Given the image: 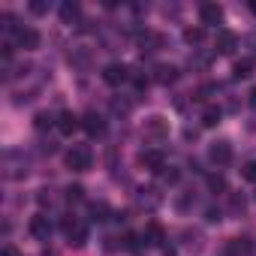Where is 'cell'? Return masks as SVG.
<instances>
[{
    "label": "cell",
    "mask_w": 256,
    "mask_h": 256,
    "mask_svg": "<svg viewBox=\"0 0 256 256\" xmlns=\"http://www.w3.org/2000/svg\"><path fill=\"white\" fill-rule=\"evenodd\" d=\"M90 163H94V151H90L88 145H72V148L66 151V166H70L72 172H88Z\"/></svg>",
    "instance_id": "1"
},
{
    "label": "cell",
    "mask_w": 256,
    "mask_h": 256,
    "mask_svg": "<svg viewBox=\"0 0 256 256\" xmlns=\"http://www.w3.org/2000/svg\"><path fill=\"white\" fill-rule=\"evenodd\" d=\"M64 232H66V238H70V244H76V247H84V241H88V229L76 220V217H66L64 220Z\"/></svg>",
    "instance_id": "2"
},
{
    "label": "cell",
    "mask_w": 256,
    "mask_h": 256,
    "mask_svg": "<svg viewBox=\"0 0 256 256\" xmlns=\"http://www.w3.org/2000/svg\"><path fill=\"white\" fill-rule=\"evenodd\" d=\"M126 78H130V70H126L124 64H108V66H102V82H106V84L118 88V84H124Z\"/></svg>",
    "instance_id": "3"
},
{
    "label": "cell",
    "mask_w": 256,
    "mask_h": 256,
    "mask_svg": "<svg viewBox=\"0 0 256 256\" xmlns=\"http://www.w3.org/2000/svg\"><path fill=\"white\" fill-rule=\"evenodd\" d=\"M208 160H211L214 166H229V163H232V145H229V142H214V145L208 148Z\"/></svg>",
    "instance_id": "4"
},
{
    "label": "cell",
    "mask_w": 256,
    "mask_h": 256,
    "mask_svg": "<svg viewBox=\"0 0 256 256\" xmlns=\"http://www.w3.org/2000/svg\"><path fill=\"white\" fill-rule=\"evenodd\" d=\"M145 136H154V139H163L166 133H169V120L163 118V114H151L148 120H145Z\"/></svg>",
    "instance_id": "5"
},
{
    "label": "cell",
    "mask_w": 256,
    "mask_h": 256,
    "mask_svg": "<svg viewBox=\"0 0 256 256\" xmlns=\"http://www.w3.org/2000/svg\"><path fill=\"white\" fill-rule=\"evenodd\" d=\"M139 163H142L145 169H151V172H163V169H166V157H163V151H157V148L142 151V154H139Z\"/></svg>",
    "instance_id": "6"
},
{
    "label": "cell",
    "mask_w": 256,
    "mask_h": 256,
    "mask_svg": "<svg viewBox=\"0 0 256 256\" xmlns=\"http://www.w3.org/2000/svg\"><path fill=\"white\" fill-rule=\"evenodd\" d=\"M199 18H202V24L217 28V24L223 22V10H220L217 4H199Z\"/></svg>",
    "instance_id": "7"
},
{
    "label": "cell",
    "mask_w": 256,
    "mask_h": 256,
    "mask_svg": "<svg viewBox=\"0 0 256 256\" xmlns=\"http://www.w3.org/2000/svg\"><path fill=\"white\" fill-rule=\"evenodd\" d=\"M16 42H18V48L34 52V48H40V34L34 28H18L16 30Z\"/></svg>",
    "instance_id": "8"
},
{
    "label": "cell",
    "mask_w": 256,
    "mask_h": 256,
    "mask_svg": "<svg viewBox=\"0 0 256 256\" xmlns=\"http://www.w3.org/2000/svg\"><path fill=\"white\" fill-rule=\"evenodd\" d=\"M82 126H84V133H88V136H102V133H106V120H102L96 112H84Z\"/></svg>",
    "instance_id": "9"
},
{
    "label": "cell",
    "mask_w": 256,
    "mask_h": 256,
    "mask_svg": "<svg viewBox=\"0 0 256 256\" xmlns=\"http://www.w3.org/2000/svg\"><path fill=\"white\" fill-rule=\"evenodd\" d=\"M30 235L40 238V241H48V235H52V220H48L46 214L30 217Z\"/></svg>",
    "instance_id": "10"
},
{
    "label": "cell",
    "mask_w": 256,
    "mask_h": 256,
    "mask_svg": "<svg viewBox=\"0 0 256 256\" xmlns=\"http://www.w3.org/2000/svg\"><path fill=\"white\" fill-rule=\"evenodd\" d=\"M78 126H82V118H78V114H72V112H60V114H58V130H60L64 136H72Z\"/></svg>",
    "instance_id": "11"
},
{
    "label": "cell",
    "mask_w": 256,
    "mask_h": 256,
    "mask_svg": "<svg viewBox=\"0 0 256 256\" xmlns=\"http://www.w3.org/2000/svg\"><path fill=\"white\" fill-rule=\"evenodd\" d=\"M214 46H217V52H220V54H232V52L238 48V36H235L232 30H217Z\"/></svg>",
    "instance_id": "12"
},
{
    "label": "cell",
    "mask_w": 256,
    "mask_h": 256,
    "mask_svg": "<svg viewBox=\"0 0 256 256\" xmlns=\"http://www.w3.org/2000/svg\"><path fill=\"white\" fill-rule=\"evenodd\" d=\"M136 199H139V205H142V208H148V211H154V208L163 202V196L157 193V187H142Z\"/></svg>",
    "instance_id": "13"
},
{
    "label": "cell",
    "mask_w": 256,
    "mask_h": 256,
    "mask_svg": "<svg viewBox=\"0 0 256 256\" xmlns=\"http://www.w3.org/2000/svg\"><path fill=\"white\" fill-rule=\"evenodd\" d=\"M58 16H60L64 24H76L78 16H82V10H78V4H72V0H64V4L58 6Z\"/></svg>",
    "instance_id": "14"
},
{
    "label": "cell",
    "mask_w": 256,
    "mask_h": 256,
    "mask_svg": "<svg viewBox=\"0 0 256 256\" xmlns=\"http://www.w3.org/2000/svg\"><path fill=\"white\" fill-rule=\"evenodd\" d=\"M154 72H157L154 78H157L160 84H175V82H178V66H172V64H160Z\"/></svg>",
    "instance_id": "15"
},
{
    "label": "cell",
    "mask_w": 256,
    "mask_h": 256,
    "mask_svg": "<svg viewBox=\"0 0 256 256\" xmlns=\"http://www.w3.org/2000/svg\"><path fill=\"white\" fill-rule=\"evenodd\" d=\"M253 66H256L253 58H241V60H235L232 76H235V78H247V76H253Z\"/></svg>",
    "instance_id": "16"
},
{
    "label": "cell",
    "mask_w": 256,
    "mask_h": 256,
    "mask_svg": "<svg viewBox=\"0 0 256 256\" xmlns=\"http://www.w3.org/2000/svg\"><path fill=\"white\" fill-rule=\"evenodd\" d=\"M34 126H36V130H52V126H58V118L48 114V112H40V114L34 118Z\"/></svg>",
    "instance_id": "17"
},
{
    "label": "cell",
    "mask_w": 256,
    "mask_h": 256,
    "mask_svg": "<svg viewBox=\"0 0 256 256\" xmlns=\"http://www.w3.org/2000/svg\"><path fill=\"white\" fill-rule=\"evenodd\" d=\"M220 118H223V112L211 106V108H205V112H202V126H217V124H220Z\"/></svg>",
    "instance_id": "18"
},
{
    "label": "cell",
    "mask_w": 256,
    "mask_h": 256,
    "mask_svg": "<svg viewBox=\"0 0 256 256\" xmlns=\"http://www.w3.org/2000/svg\"><path fill=\"white\" fill-rule=\"evenodd\" d=\"M202 40H205V30H202V28H187V30H184V42H187V46H199Z\"/></svg>",
    "instance_id": "19"
},
{
    "label": "cell",
    "mask_w": 256,
    "mask_h": 256,
    "mask_svg": "<svg viewBox=\"0 0 256 256\" xmlns=\"http://www.w3.org/2000/svg\"><path fill=\"white\" fill-rule=\"evenodd\" d=\"M157 175H160L163 181H169V184H175V181L181 178V175H178V169H172V166H169V169H163V172H157Z\"/></svg>",
    "instance_id": "20"
},
{
    "label": "cell",
    "mask_w": 256,
    "mask_h": 256,
    "mask_svg": "<svg viewBox=\"0 0 256 256\" xmlns=\"http://www.w3.org/2000/svg\"><path fill=\"white\" fill-rule=\"evenodd\" d=\"M208 187H211V190H226L223 175H208Z\"/></svg>",
    "instance_id": "21"
},
{
    "label": "cell",
    "mask_w": 256,
    "mask_h": 256,
    "mask_svg": "<svg viewBox=\"0 0 256 256\" xmlns=\"http://www.w3.org/2000/svg\"><path fill=\"white\" fill-rule=\"evenodd\" d=\"M241 172H244V178H247V181H256V160L244 163V169H241Z\"/></svg>",
    "instance_id": "22"
},
{
    "label": "cell",
    "mask_w": 256,
    "mask_h": 256,
    "mask_svg": "<svg viewBox=\"0 0 256 256\" xmlns=\"http://www.w3.org/2000/svg\"><path fill=\"white\" fill-rule=\"evenodd\" d=\"M82 196H84L82 187H70V190H66V199H70V202H82Z\"/></svg>",
    "instance_id": "23"
},
{
    "label": "cell",
    "mask_w": 256,
    "mask_h": 256,
    "mask_svg": "<svg viewBox=\"0 0 256 256\" xmlns=\"http://www.w3.org/2000/svg\"><path fill=\"white\" fill-rule=\"evenodd\" d=\"M205 220H208V223H220V220H223V217H220V208H208V211H205Z\"/></svg>",
    "instance_id": "24"
},
{
    "label": "cell",
    "mask_w": 256,
    "mask_h": 256,
    "mask_svg": "<svg viewBox=\"0 0 256 256\" xmlns=\"http://www.w3.org/2000/svg\"><path fill=\"white\" fill-rule=\"evenodd\" d=\"M106 211H108V208H106V205H102V202H100V205H94V208H90V214H94V220H106V217H102V214H106Z\"/></svg>",
    "instance_id": "25"
},
{
    "label": "cell",
    "mask_w": 256,
    "mask_h": 256,
    "mask_svg": "<svg viewBox=\"0 0 256 256\" xmlns=\"http://www.w3.org/2000/svg\"><path fill=\"white\" fill-rule=\"evenodd\" d=\"M30 12L42 16V12H48V6H46V4H40V0H34V4H30Z\"/></svg>",
    "instance_id": "26"
},
{
    "label": "cell",
    "mask_w": 256,
    "mask_h": 256,
    "mask_svg": "<svg viewBox=\"0 0 256 256\" xmlns=\"http://www.w3.org/2000/svg\"><path fill=\"white\" fill-rule=\"evenodd\" d=\"M136 90H139V94L148 90V78H145V76H136Z\"/></svg>",
    "instance_id": "27"
},
{
    "label": "cell",
    "mask_w": 256,
    "mask_h": 256,
    "mask_svg": "<svg viewBox=\"0 0 256 256\" xmlns=\"http://www.w3.org/2000/svg\"><path fill=\"white\" fill-rule=\"evenodd\" d=\"M232 211H244V199L241 196H232Z\"/></svg>",
    "instance_id": "28"
},
{
    "label": "cell",
    "mask_w": 256,
    "mask_h": 256,
    "mask_svg": "<svg viewBox=\"0 0 256 256\" xmlns=\"http://www.w3.org/2000/svg\"><path fill=\"white\" fill-rule=\"evenodd\" d=\"M4 256H18V250H16L12 244H6V247H4Z\"/></svg>",
    "instance_id": "29"
},
{
    "label": "cell",
    "mask_w": 256,
    "mask_h": 256,
    "mask_svg": "<svg viewBox=\"0 0 256 256\" xmlns=\"http://www.w3.org/2000/svg\"><path fill=\"white\" fill-rule=\"evenodd\" d=\"M247 96H250V106H253V108H256V88H253V90H250V94H247Z\"/></svg>",
    "instance_id": "30"
},
{
    "label": "cell",
    "mask_w": 256,
    "mask_h": 256,
    "mask_svg": "<svg viewBox=\"0 0 256 256\" xmlns=\"http://www.w3.org/2000/svg\"><path fill=\"white\" fill-rule=\"evenodd\" d=\"M247 6H250V12L256 16V0H250V4H247Z\"/></svg>",
    "instance_id": "31"
}]
</instances>
